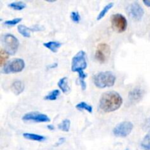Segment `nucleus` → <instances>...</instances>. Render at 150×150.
Wrapping results in <instances>:
<instances>
[{
    "mask_svg": "<svg viewBox=\"0 0 150 150\" xmlns=\"http://www.w3.org/2000/svg\"><path fill=\"white\" fill-rule=\"evenodd\" d=\"M23 136L26 139H29L32 141H35V142H43L46 139V138L43 136L38 134H35V133H25L23 134Z\"/></svg>",
    "mask_w": 150,
    "mask_h": 150,
    "instance_id": "4468645a",
    "label": "nucleus"
},
{
    "mask_svg": "<svg viewBox=\"0 0 150 150\" xmlns=\"http://www.w3.org/2000/svg\"><path fill=\"white\" fill-rule=\"evenodd\" d=\"M70 121L69 120H64L58 125V128L62 131L68 132L70 130Z\"/></svg>",
    "mask_w": 150,
    "mask_h": 150,
    "instance_id": "5701e85b",
    "label": "nucleus"
},
{
    "mask_svg": "<svg viewBox=\"0 0 150 150\" xmlns=\"http://www.w3.org/2000/svg\"><path fill=\"white\" fill-rule=\"evenodd\" d=\"M60 95V91L59 89H54L49 92L48 95L44 97V100H56Z\"/></svg>",
    "mask_w": 150,
    "mask_h": 150,
    "instance_id": "aec40b11",
    "label": "nucleus"
},
{
    "mask_svg": "<svg viewBox=\"0 0 150 150\" xmlns=\"http://www.w3.org/2000/svg\"><path fill=\"white\" fill-rule=\"evenodd\" d=\"M111 22L113 29L118 33L125 32L127 27V19L120 13L112 15L111 17Z\"/></svg>",
    "mask_w": 150,
    "mask_h": 150,
    "instance_id": "423d86ee",
    "label": "nucleus"
},
{
    "mask_svg": "<svg viewBox=\"0 0 150 150\" xmlns=\"http://www.w3.org/2000/svg\"><path fill=\"white\" fill-rule=\"evenodd\" d=\"M31 30H32V29H29L27 26H24V25L20 24L18 26V32L22 36L25 37V38H29L30 37Z\"/></svg>",
    "mask_w": 150,
    "mask_h": 150,
    "instance_id": "f3484780",
    "label": "nucleus"
},
{
    "mask_svg": "<svg viewBox=\"0 0 150 150\" xmlns=\"http://www.w3.org/2000/svg\"><path fill=\"white\" fill-rule=\"evenodd\" d=\"M10 54L4 49H1L0 51V59H1V65H4V62L8 58Z\"/></svg>",
    "mask_w": 150,
    "mask_h": 150,
    "instance_id": "393cba45",
    "label": "nucleus"
},
{
    "mask_svg": "<svg viewBox=\"0 0 150 150\" xmlns=\"http://www.w3.org/2000/svg\"><path fill=\"white\" fill-rule=\"evenodd\" d=\"M111 48L108 44L100 43L97 47L95 51V59L100 63H105L110 57Z\"/></svg>",
    "mask_w": 150,
    "mask_h": 150,
    "instance_id": "6e6552de",
    "label": "nucleus"
},
{
    "mask_svg": "<svg viewBox=\"0 0 150 150\" xmlns=\"http://www.w3.org/2000/svg\"><path fill=\"white\" fill-rule=\"evenodd\" d=\"M76 108L77 109L80 110V111H83V110H86L89 113H92V105H89L86 103L85 102H81L79 103H78L77 105H76Z\"/></svg>",
    "mask_w": 150,
    "mask_h": 150,
    "instance_id": "4be33fe9",
    "label": "nucleus"
},
{
    "mask_svg": "<svg viewBox=\"0 0 150 150\" xmlns=\"http://www.w3.org/2000/svg\"><path fill=\"white\" fill-rule=\"evenodd\" d=\"M24 67L25 62L22 59H14L4 64L1 73L4 74L20 73L24 69Z\"/></svg>",
    "mask_w": 150,
    "mask_h": 150,
    "instance_id": "20e7f679",
    "label": "nucleus"
},
{
    "mask_svg": "<svg viewBox=\"0 0 150 150\" xmlns=\"http://www.w3.org/2000/svg\"><path fill=\"white\" fill-rule=\"evenodd\" d=\"M93 81L97 87L104 89L114 86L116 81V76L110 71L100 72L94 76Z\"/></svg>",
    "mask_w": 150,
    "mask_h": 150,
    "instance_id": "f03ea898",
    "label": "nucleus"
},
{
    "mask_svg": "<svg viewBox=\"0 0 150 150\" xmlns=\"http://www.w3.org/2000/svg\"><path fill=\"white\" fill-rule=\"evenodd\" d=\"M125 150H128V149H125Z\"/></svg>",
    "mask_w": 150,
    "mask_h": 150,
    "instance_id": "c756f323",
    "label": "nucleus"
},
{
    "mask_svg": "<svg viewBox=\"0 0 150 150\" xmlns=\"http://www.w3.org/2000/svg\"><path fill=\"white\" fill-rule=\"evenodd\" d=\"M8 7L15 10H22L26 7V3L23 2V1H18L10 3V4H8Z\"/></svg>",
    "mask_w": 150,
    "mask_h": 150,
    "instance_id": "dca6fc26",
    "label": "nucleus"
},
{
    "mask_svg": "<svg viewBox=\"0 0 150 150\" xmlns=\"http://www.w3.org/2000/svg\"><path fill=\"white\" fill-rule=\"evenodd\" d=\"M21 21H22L21 18H16L12 19V20L6 21L4 22V24H5L6 26H15V25L20 23Z\"/></svg>",
    "mask_w": 150,
    "mask_h": 150,
    "instance_id": "b1692460",
    "label": "nucleus"
},
{
    "mask_svg": "<svg viewBox=\"0 0 150 150\" xmlns=\"http://www.w3.org/2000/svg\"><path fill=\"white\" fill-rule=\"evenodd\" d=\"M43 45L52 52L57 53L59 48L61 47L62 43L59 42H57V41H50L48 42H44Z\"/></svg>",
    "mask_w": 150,
    "mask_h": 150,
    "instance_id": "ddd939ff",
    "label": "nucleus"
},
{
    "mask_svg": "<svg viewBox=\"0 0 150 150\" xmlns=\"http://www.w3.org/2000/svg\"><path fill=\"white\" fill-rule=\"evenodd\" d=\"M11 90L15 95H20L24 90V84L20 80L14 81L11 84Z\"/></svg>",
    "mask_w": 150,
    "mask_h": 150,
    "instance_id": "f8f14e48",
    "label": "nucleus"
},
{
    "mask_svg": "<svg viewBox=\"0 0 150 150\" xmlns=\"http://www.w3.org/2000/svg\"><path fill=\"white\" fill-rule=\"evenodd\" d=\"M144 95V91L143 89L140 88H135L129 92L128 97L131 102L136 103L142 99Z\"/></svg>",
    "mask_w": 150,
    "mask_h": 150,
    "instance_id": "9b49d317",
    "label": "nucleus"
},
{
    "mask_svg": "<svg viewBox=\"0 0 150 150\" xmlns=\"http://www.w3.org/2000/svg\"><path fill=\"white\" fill-rule=\"evenodd\" d=\"M57 85H58L59 89L62 90V92H64V93H67L68 92H70V88L68 86V81H67V77L62 78L58 81Z\"/></svg>",
    "mask_w": 150,
    "mask_h": 150,
    "instance_id": "2eb2a0df",
    "label": "nucleus"
},
{
    "mask_svg": "<svg viewBox=\"0 0 150 150\" xmlns=\"http://www.w3.org/2000/svg\"><path fill=\"white\" fill-rule=\"evenodd\" d=\"M79 73V83H80L82 89L83 90H85L86 88V83L85 82V79L86 78L87 75L83 72V70H81V71L78 72Z\"/></svg>",
    "mask_w": 150,
    "mask_h": 150,
    "instance_id": "412c9836",
    "label": "nucleus"
},
{
    "mask_svg": "<svg viewBox=\"0 0 150 150\" xmlns=\"http://www.w3.org/2000/svg\"><path fill=\"white\" fill-rule=\"evenodd\" d=\"M87 67V62L86 59V53L80 51L73 57L71 63V70L73 72H79L83 70Z\"/></svg>",
    "mask_w": 150,
    "mask_h": 150,
    "instance_id": "39448f33",
    "label": "nucleus"
},
{
    "mask_svg": "<svg viewBox=\"0 0 150 150\" xmlns=\"http://www.w3.org/2000/svg\"><path fill=\"white\" fill-rule=\"evenodd\" d=\"M129 16L134 21H140L144 14V10L138 2H133L127 7Z\"/></svg>",
    "mask_w": 150,
    "mask_h": 150,
    "instance_id": "9d476101",
    "label": "nucleus"
},
{
    "mask_svg": "<svg viewBox=\"0 0 150 150\" xmlns=\"http://www.w3.org/2000/svg\"><path fill=\"white\" fill-rule=\"evenodd\" d=\"M141 146L144 150H150V131L144 137Z\"/></svg>",
    "mask_w": 150,
    "mask_h": 150,
    "instance_id": "6ab92c4d",
    "label": "nucleus"
},
{
    "mask_svg": "<svg viewBox=\"0 0 150 150\" xmlns=\"http://www.w3.org/2000/svg\"><path fill=\"white\" fill-rule=\"evenodd\" d=\"M47 128H48V130H54V125H48L47 126Z\"/></svg>",
    "mask_w": 150,
    "mask_h": 150,
    "instance_id": "c85d7f7f",
    "label": "nucleus"
},
{
    "mask_svg": "<svg viewBox=\"0 0 150 150\" xmlns=\"http://www.w3.org/2000/svg\"><path fill=\"white\" fill-rule=\"evenodd\" d=\"M121 95L115 91L104 92L99 101V109L104 113H110L118 110L122 104Z\"/></svg>",
    "mask_w": 150,
    "mask_h": 150,
    "instance_id": "f257e3e1",
    "label": "nucleus"
},
{
    "mask_svg": "<svg viewBox=\"0 0 150 150\" xmlns=\"http://www.w3.org/2000/svg\"><path fill=\"white\" fill-rule=\"evenodd\" d=\"M133 129V123L130 122H122L119 123L113 130V133L117 137L125 138L130 134Z\"/></svg>",
    "mask_w": 150,
    "mask_h": 150,
    "instance_id": "0eeeda50",
    "label": "nucleus"
},
{
    "mask_svg": "<svg viewBox=\"0 0 150 150\" xmlns=\"http://www.w3.org/2000/svg\"><path fill=\"white\" fill-rule=\"evenodd\" d=\"M22 120L25 122H49L51 121L49 117L44 114L38 111H32L24 114Z\"/></svg>",
    "mask_w": 150,
    "mask_h": 150,
    "instance_id": "1a4fd4ad",
    "label": "nucleus"
},
{
    "mask_svg": "<svg viewBox=\"0 0 150 150\" xmlns=\"http://www.w3.org/2000/svg\"><path fill=\"white\" fill-rule=\"evenodd\" d=\"M64 141H65V139H64V138H61V139H59V140L58 143H57L56 145H57H57L62 144V143H64Z\"/></svg>",
    "mask_w": 150,
    "mask_h": 150,
    "instance_id": "bb28decb",
    "label": "nucleus"
},
{
    "mask_svg": "<svg viewBox=\"0 0 150 150\" xmlns=\"http://www.w3.org/2000/svg\"><path fill=\"white\" fill-rule=\"evenodd\" d=\"M113 6H114V3L113 2H110V3H108V4H106V5L103 7V10L100 12L99 14H98V17H97V20L98 21L101 20V19H102L105 16V14L108 13V10H111V9L112 8Z\"/></svg>",
    "mask_w": 150,
    "mask_h": 150,
    "instance_id": "a211bd4d",
    "label": "nucleus"
},
{
    "mask_svg": "<svg viewBox=\"0 0 150 150\" xmlns=\"http://www.w3.org/2000/svg\"><path fill=\"white\" fill-rule=\"evenodd\" d=\"M3 47L10 55H14L17 52L19 47V41L11 34H5L1 38Z\"/></svg>",
    "mask_w": 150,
    "mask_h": 150,
    "instance_id": "7ed1b4c3",
    "label": "nucleus"
},
{
    "mask_svg": "<svg viewBox=\"0 0 150 150\" xmlns=\"http://www.w3.org/2000/svg\"><path fill=\"white\" fill-rule=\"evenodd\" d=\"M70 18H71L72 21L75 23H79L81 21V16L80 14L79 13V12L77 11H73L70 14Z\"/></svg>",
    "mask_w": 150,
    "mask_h": 150,
    "instance_id": "a878e982",
    "label": "nucleus"
},
{
    "mask_svg": "<svg viewBox=\"0 0 150 150\" xmlns=\"http://www.w3.org/2000/svg\"><path fill=\"white\" fill-rule=\"evenodd\" d=\"M143 3L147 7H150V0H144Z\"/></svg>",
    "mask_w": 150,
    "mask_h": 150,
    "instance_id": "cd10ccee",
    "label": "nucleus"
}]
</instances>
